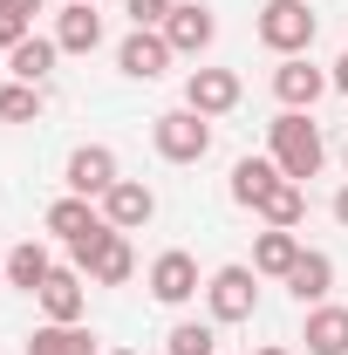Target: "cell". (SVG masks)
<instances>
[{"label": "cell", "mask_w": 348, "mask_h": 355, "mask_svg": "<svg viewBox=\"0 0 348 355\" xmlns=\"http://www.w3.org/2000/svg\"><path fill=\"white\" fill-rule=\"evenodd\" d=\"M116 69H123L130 83H157V76L171 69V42H164V28H130L123 48H116Z\"/></svg>", "instance_id": "obj_6"}, {"label": "cell", "mask_w": 348, "mask_h": 355, "mask_svg": "<svg viewBox=\"0 0 348 355\" xmlns=\"http://www.w3.org/2000/svg\"><path fill=\"white\" fill-rule=\"evenodd\" d=\"M171 355H218V321H177Z\"/></svg>", "instance_id": "obj_26"}, {"label": "cell", "mask_w": 348, "mask_h": 355, "mask_svg": "<svg viewBox=\"0 0 348 355\" xmlns=\"http://www.w3.org/2000/svg\"><path fill=\"white\" fill-rule=\"evenodd\" d=\"M328 83H335V89L348 96V48H342V62H335V76H328Z\"/></svg>", "instance_id": "obj_31"}, {"label": "cell", "mask_w": 348, "mask_h": 355, "mask_svg": "<svg viewBox=\"0 0 348 355\" xmlns=\"http://www.w3.org/2000/svg\"><path fill=\"white\" fill-rule=\"evenodd\" d=\"M321 89H328V76H321L307 55H287V62L273 69V96H280L287 110H314V103H321Z\"/></svg>", "instance_id": "obj_13"}, {"label": "cell", "mask_w": 348, "mask_h": 355, "mask_svg": "<svg viewBox=\"0 0 348 355\" xmlns=\"http://www.w3.org/2000/svg\"><path fill=\"white\" fill-rule=\"evenodd\" d=\"M55 55H62L55 35H28L21 48H7V69H14V83H35V89H42V76L55 69Z\"/></svg>", "instance_id": "obj_20"}, {"label": "cell", "mask_w": 348, "mask_h": 355, "mask_svg": "<svg viewBox=\"0 0 348 355\" xmlns=\"http://www.w3.org/2000/svg\"><path fill=\"white\" fill-rule=\"evenodd\" d=\"M96 205H103V219L116 225V232H137V225L157 219V191H150V184H137V178H116Z\"/></svg>", "instance_id": "obj_7"}, {"label": "cell", "mask_w": 348, "mask_h": 355, "mask_svg": "<svg viewBox=\"0 0 348 355\" xmlns=\"http://www.w3.org/2000/svg\"><path fill=\"white\" fill-rule=\"evenodd\" d=\"M110 239H116V225H110V219H96L82 239H69V266H76V273H96V260L110 253Z\"/></svg>", "instance_id": "obj_23"}, {"label": "cell", "mask_w": 348, "mask_h": 355, "mask_svg": "<svg viewBox=\"0 0 348 355\" xmlns=\"http://www.w3.org/2000/svg\"><path fill=\"white\" fill-rule=\"evenodd\" d=\"M96 219H103V212H96V198H76V191L48 205V232H55L62 246H69V239H82V232H89Z\"/></svg>", "instance_id": "obj_22"}, {"label": "cell", "mask_w": 348, "mask_h": 355, "mask_svg": "<svg viewBox=\"0 0 348 355\" xmlns=\"http://www.w3.org/2000/svg\"><path fill=\"white\" fill-rule=\"evenodd\" d=\"M103 355H137V349H103Z\"/></svg>", "instance_id": "obj_33"}, {"label": "cell", "mask_w": 348, "mask_h": 355, "mask_svg": "<svg viewBox=\"0 0 348 355\" xmlns=\"http://www.w3.org/2000/svg\"><path fill=\"white\" fill-rule=\"evenodd\" d=\"M42 314L48 321H82V308H89V273H76V266H55L42 280Z\"/></svg>", "instance_id": "obj_12"}, {"label": "cell", "mask_w": 348, "mask_h": 355, "mask_svg": "<svg viewBox=\"0 0 348 355\" xmlns=\"http://www.w3.org/2000/svg\"><path fill=\"white\" fill-rule=\"evenodd\" d=\"M205 308H212L218 328L253 321V308H260V273L253 266H218L212 280H205Z\"/></svg>", "instance_id": "obj_3"}, {"label": "cell", "mask_w": 348, "mask_h": 355, "mask_svg": "<svg viewBox=\"0 0 348 355\" xmlns=\"http://www.w3.org/2000/svg\"><path fill=\"white\" fill-rule=\"evenodd\" d=\"M307 355H348V308H307V328H301Z\"/></svg>", "instance_id": "obj_16"}, {"label": "cell", "mask_w": 348, "mask_h": 355, "mask_svg": "<svg viewBox=\"0 0 348 355\" xmlns=\"http://www.w3.org/2000/svg\"><path fill=\"white\" fill-rule=\"evenodd\" d=\"M42 116V89L35 83H7L0 89V123H35Z\"/></svg>", "instance_id": "obj_25"}, {"label": "cell", "mask_w": 348, "mask_h": 355, "mask_svg": "<svg viewBox=\"0 0 348 355\" xmlns=\"http://www.w3.org/2000/svg\"><path fill=\"white\" fill-rule=\"evenodd\" d=\"M171 7H177V0H123V14H130L137 28H164V21H171Z\"/></svg>", "instance_id": "obj_27"}, {"label": "cell", "mask_w": 348, "mask_h": 355, "mask_svg": "<svg viewBox=\"0 0 348 355\" xmlns=\"http://www.w3.org/2000/svg\"><path fill=\"white\" fill-rule=\"evenodd\" d=\"M335 225H342V232H348V184H342V191H335Z\"/></svg>", "instance_id": "obj_30"}, {"label": "cell", "mask_w": 348, "mask_h": 355, "mask_svg": "<svg viewBox=\"0 0 348 355\" xmlns=\"http://www.w3.org/2000/svg\"><path fill=\"white\" fill-rule=\"evenodd\" d=\"M218 35V21H212V7L205 0H177L171 7V21H164V42H171V55H205Z\"/></svg>", "instance_id": "obj_9"}, {"label": "cell", "mask_w": 348, "mask_h": 355, "mask_svg": "<svg viewBox=\"0 0 348 355\" xmlns=\"http://www.w3.org/2000/svg\"><path fill=\"white\" fill-rule=\"evenodd\" d=\"M239 69H191L184 76V110H198V116H225V110H239Z\"/></svg>", "instance_id": "obj_5"}, {"label": "cell", "mask_w": 348, "mask_h": 355, "mask_svg": "<svg viewBox=\"0 0 348 355\" xmlns=\"http://www.w3.org/2000/svg\"><path fill=\"white\" fill-rule=\"evenodd\" d=\"M69 191H76V198H103V191H110V184H116V150H110V144H82V150H69Z\"/></svg>", "instance_id": "obj_8"}, {"label": "cell", "mask_w": 348, "mask_h": 355, "mask_svg": "<svg viewBox=\"0 0 348 355\" xmlns=\"http://www.w3.org/2000/svg\"><path fill=\"white\" fill-rule=\"evenodd\" d=\"M342 164H348V144H342Z\"/></svg>", "instance_id": "obj_35"}, {"label": "cell", "mask_w": 348, "mask_h": 355, "mask_svg": "<svg viewBox=\"0 0 348 355\" xmlns=\"http://www.w3.org/2000/svg\"><path fill=\"white\" fill-rule=\"evenodd\" d=\"M28 355H103V349H96V335L82 321H42L28 335Z\"/></svg>", "instance_id": "obj_15"}, {"label": "cell", "mask_w": 348, "mask_h": 355, "mask_svg": "<svg viewBox=\"0 0 348 355\" xmlns=\"http://www.w3.org/2000/svg\"><path fill=\"white\" fill-rule=\"evenodd\" d=\"M130 273H137V253H130V239L116 232V239H110V253L96 260V273H89V280H96V287H123Z\"/></svg>", "instance_id": "obj_24"}, {"label": "cell", "mask_w": 348, "mask_h": 355, "mask_svg": "<svg viewBox=\"0 0 348 355\" xmlns=\"http://www.w3.org/2000/svg\"><path fill=\"white\" fill-rule=\"evenodd\" d=\"M0 7H7V14H21V21H35V14H42V0H0Z\"/></svg>", "instance_id": "obj_29"}, {"label": "cell", "mask_w": 348, "mask_h": 355, "mask_svg": "<svg viewBox=\"0 0 348 355\" xmlns=\"http://www.w3.org/2000/svg\"><path fill=\"white\" fill-rule=\"evenodd\" d=\"M150 144H157L164 164H198V157L212 150V116H198V110H164V116L150 123Z\"/></svg>", "instance_id": "obj_2"}, {"label": "cell", "mask_w": 348, "mask_h": 355, "mask_svg": "<svg viewBox=\"0 0 348 355\" xmlns=\"http://www.w3.org/2000/svg\"><path fill=\"white\" fill-rule=\"evenodd\" d=\"M48 273H55V260H48L42 239H21V246L7 253V287H21V294H42Z\"/></svg>", "instance_id": "obj_18"}, {"label": "cell", "mask_w": 348, "mask_h": 355, "mask_svg": "<svg viewBox=\"0 0 348 355\" xmlns=\"http://www.w3.org/2000/svg\"><path fill=\"white\" fill-rule=\"evenodd\" d=\"M266 144H273V164H280V178H294V184H307V178L321 171V157H328L321 123H314L307 110H280V116L266 123Z\"/></svg>", "instance_id": "obj_1"}, {"label": "cell", "mask_w": 348, "mask_h": 355, "mask_svg": "<svg viewBox=\"0 0 348 355\" xmlns=\"http://www.w3.org/2000/svg\"><path fill=\"white\" fill-rule=\"evenodd\" d=\"M260 42L287 62V55H307L314 48V14H307V0H266L260 7Z\"/></svg>", "instance_id": "obj_4"}, {"label": "cell", "mask_w": 348, "mask_h": 355, "mask_svg": "<svg viewBox=\"0 0 348 355\" xmlns=\"http://www.w3.org/2000/svg\"><path fill=\"white\" fill-rule=\"evenodd\" d=\"M0 280H7V253H0Z\"/></svg>", "instance_id": "obj_34"}, {"label": "cell", "mask_w": 348, "mask_h": 355, "mask_svg": "<svg viewBox=\"0 0 348 355\" xmlns=\"http://www.w3.org/2000/svg\"><path fill=\"white\" fill-rule=\"evenodd\" d=\"M55 48H62V55H96V48H103V14H96V0H69V7L55 14Z\"/></svg>", "instance_id": "obj_10"}, {"label": "cell", "mask_w": 348, "mask_h": 355, "mask_svg": "<svg viewBox=\"0 0 348 355\" xmlns=\"http://www.w3.org/2000/svg\"><path fill=\"white\" fill-rule=\"evenodd\" d=\"M253 355H294V349H253Z\"/></svg>", "instance_id": "obj_32"}, {"label": "cell", "mask_w": 348, "mask_h": 355, "mask_svg": "<svg viewBox=\"0 0 348 355\" xmlns=\"http://www.w3.org/2000/svg\"><path fill=\"white\" fill-rule=\"evenodd\" d=\"M328 287H335V260H328V253H301L294 273H287V294H294L301 308H321V301H328Z\"/></svg>", "instance_id": "obj_17"}, {"label": "cell", "mask_w": 348, "mask_h": 355, "mask_svg": "<svg viewBox=\"0 0 348 355\" xmlns=\"http://www.w3.org/2000/svg\"><path fill=\"white\" fill-rule=\"evenodd\" d=\"M28 35H35V21H21V14H7V7H0V48H21Z\"/></svg>", "instance_id": "obj_28"}, {"label": "cell", "mask_w": 348, "mask_h": 355, "mask_svg": "<svg viewBox=\"0 0 348 355\" xmlns=\"http://www.w3.org/2000/svg\"><path fill=\"white\" fill-rule=\"evenodd\" d=\"M273 184H280V164H273V157H239V164H232V205L253 212Z\"/></svg>", "instance_id": "obj_19"}, {"label": "cell", "mask_w": 348, "mask_h": 355, "mask_svg": "<svg viewBox=\"0 0 348 355\" xmlns=\"http://www.w3.org/2000/svg\"><path fill=\"white\" fill-rule=\"evenodd\" d=\"M253 212H260L266 225H287V232H294V225L307 219V184H294V178H280V184L266 191V198L253 205Z\"/></svg>", "instance_id": "obj_21"}, {"label": "cell", "mask_w": 348, "mask_h": 355, "mask_svg": "<svg viewBox=\"0 0 348 355\" xmlns=\"http://www.w3.org/2000/svg\"><path fill=\"white\" fill-rule=\"evenodd\" d=\"M301 253H307V246L287 232V225H266L260 239H253V273H266V280H287Z\"/></svg>", "instance_id": "obj_14"}, {"label": "cell", "mask_w": 348, "mask_h": 355, "mask_svg": "<svg viewBox=\"0 0 348 355\" xmlns=\"http://www.w3.org/2000/svg\"><path fill=\"white\" fill-rule=\"evenodd\" d=\"M150 294H157V301H164V308H184V301H191V294H198V260H191V253H157V260H150Z\"/></svg>", "instance_id": "obj_11"}]
</instances>
